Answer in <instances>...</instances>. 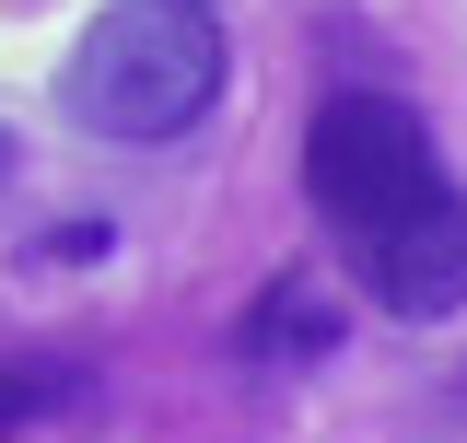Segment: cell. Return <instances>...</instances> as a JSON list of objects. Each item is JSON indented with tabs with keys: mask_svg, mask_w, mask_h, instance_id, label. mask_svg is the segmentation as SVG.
<instances>
[{
	"mask_svg": "<svg viewBox=\"0 0 467 443\" xmlns=\"http://www.w3.org/2000/svg\"><path fill=\"white\" fill-rule=\"evenodd\" d=\"M58 106H70V129L129 140V152L187 140L223 106V24H211V0H106L82 24L70 70H58Z\"/></svg>",
	"mask_w": 467,
	"mask_h": 443,
	"instance_id": "6da1fadb",
	"label": "cell"
},
{
	"mask_svg": "<svg viewBox=\"0 0 467 443\" xmlns=\"http://www.w3.org/2000/svg\"><path fill=\"white\" fill-rule=\"evenodd\" d=\"M432 187H444V152H432V129H420L409 94L339 82V94L316 106V129H304V199H316V222H327L339 245L386 233V222H398L409 199H432Z\"/></svg>",
	"mask_w": 467,
	"mask_h": 443,
	"instance_id": "7a4b0ae2",
	"label": "cell"
},
{
	"mask_svg": "<svg viewBox=\"0 0 467 443\" xmlns=\"http://www.w3.org/2000/svg\"><path fill=\"white\" fill-rule=\"evenodd\" d=\"M362 257V292L409 315V327H432V315H467V187L444 175L432 199H409L386 233H362L350 245Z\"/></svg>",
	"mask_w": 467,
	"mask_h": 443,
	"instance_id": "3957f363",
	"label": "cell"
},
{
	"mask_svg": "<svg viewBox=\"0 0 467 443\" xmlns=\"http://www.w3.org/2000/svg\"><path fill=\"white\" fill-rule=\"evenodd\" d=\"M350 327V304L327 292L316 269H281L245 315H234V362H257V374H304V362H327Z\"/></svg>",
	"mask_w": 467,
	"mask_h": 443,
	"instance_id": "277c9868",
	"label": "cell"
},
{
	"mask_svg": "<svg viewBox=\"0 0 467 443\" xmlns=\"http://www.w3.org/2000/svg\"><path fill=\"white\" fill-rule=\"evenodd\" d=\"M82 386H94L82 362H0V443H12V432H36V420H58Z\"/></svg>",
	"mask_w": 467,
	"mask_h": 443,
	"instance_id": "5b68a950",
	"label": "cell"
},
{
	"mask_svg": "<svg viewBox=\"0 0 467 443\" xmlns=\"http://www.w3.org/2000/svg\"><path fill=\"white\" fill-rule=\"evenodd\" d=\"M0 187H12V129H0Z\"/></svg>",
	"mask_w": 467,
	"mask_h": 443,
	"instance_id": "8992f818",
	"label": "cell"
}]
</instances>
